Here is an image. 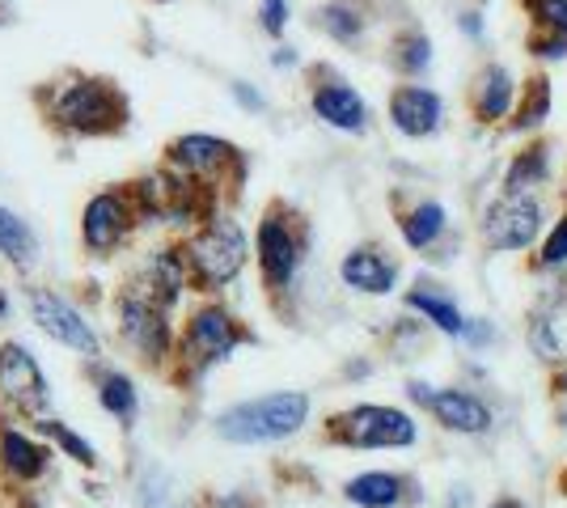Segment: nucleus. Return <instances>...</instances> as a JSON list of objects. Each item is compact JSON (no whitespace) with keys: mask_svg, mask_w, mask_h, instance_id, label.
<instances>
[{"mask_svg":"<svg viewBox=\"0 0 567 508\" xmlns=\"http://www.w3.org/2000/svg\"><path fill=\"white\" fill-rule=\"evenodd\" d=\"M48 120L76 136H115L127 127V94L106 76L69 73L60 85L39 90Z\"/></svg>","mask_w":567,"mask_h":508,"instance_id":"obj_1","label":"nucleus"},{"mask_svg":"<svg viewBox=\"0 0 567 508\" xmlns=\"http://www.w3.org/2000/svg\"><path fill=\"white\" fill-rule=\"evenodd\" d=\"M309 419V394L301 390H276L250 403H237L229 412L216 415V436L234 440V445H271L288 440L306 428Z\"/></svg>","mask_w":567,"mask_h":508,"instance_id":"obj_2","label":"nucleus"},{"mask_svg":"<svg viewBox=\"0 0 567 508\" xmlns=\"http://www.w3.org/2000/svg\"><path fill=\"white\" fill-rule=\"evenodd\" d=\"M415 424L399 407H352L327 419V440L331 445H352V449H406L415 445Z\"/></svg>","mask_w":567,"mask_h":508,"instance_id":"obj_3","label":"nucleus"},{"mask_svg":"<svg viewBox=\"0 0 567 508\" xmlns=\"http://www.w3.org/2000/svg\"><path fill=\"white\" fill-rule=\"evenodd\" d=\"M187 271L195 276V284L204 289H225L234 280L241 263H246V234L241 225L229 217H213L204 225V234L187 246Z\"/></svg>","mask_w":567,"mask_h":508,"instance_id":"obj_4","label":"nucleus"},{"mask_svg":"<svg viewBox=\"0 0 567 508\" xmlns=\"http://www.w3.org/2000/svg\"><path fill=\"white\" fill-rule=\"evenodd\" d=\"M301 250H306V229H301V220L292 217L284 204H271L259 225V267H262L267 289L280 292L292 284L297 263H301Z\"/></svg>","mask_w":567,"mask_h":508,"instance_id":"obj_5","label":"nucleus"},{"mask_svg":"<svg viewBox=\"0 0 567 508\" xmlns=\"http://www.w3.org/2000/svg\"><path fill=\"white\" fill-rule=\"evenodd\" d=\"M0 394L25 419H48V407H51L48 377H43V369L34 364V356L25 352L18 339L0 343Z\"/></svg>","mask_w":567,"mask_h":508,"instance_id":"obj_6","label":"nucleus"},{"mask_svg":"<svg viewBox=\"0 0 567 508\" xmlns=\"http://www.w3.org/2000/svg\"><path fill=\"white\" fill-rule=\"evenodd\" d=\"M241 339H246V331L234 322V314H225L220 305H204V310H195L187 322L183 356H187L190 369H208V364L225 361Z\"/></svg>","mask_w":567,"mask_h":508,"instance_id":"obj_7","label":"nucleus"},{"mask_svg":"<svg viewBox=\"0 0 567 508\" xmlns=\"http://www.w3.org/2000/svg\"><path fill=\"white\" fill-rule=\"evenodd\" d=\"M543 229V208L529 195H504L483 217V242L487 250H525Z\"/></svg>","mask_w":567,"mask_h":508,"instance_id":"obj_8","label":"nucleus"},{"mask_svg":"<svg viewBox=\"0 0 567 508\" xmlns=\"http://www.w3.org/2000/svg\"><path fill=\"white\" fill-rule=\"evenodd\" d=\"M406 394L415 403H424L427 412L436 415L450 433L478 436L492 428V407L483 398L466 394V390H436V386H424V382H406Z\"/></svg>","mask_w":567,"mask_h":508,"instance_id":"obj_9","label":"nucleus"},{"mask_svg":"<svg viewBox=\"0 0 567 508\" xmlns=\"http://www.w3.org/2000/svg\"><path fill=\"white\" fill-rule=\"evenodd\" d=\"M118 331L127 343H136L144 352V361H166L169 356V322H166V310L153 301V297H144V292H127L123 301H118Z\"/></svg>","mask_w":567,"mask_h":508,"instance_id":"obj_10","label":"nucleus"},{"mask_svg":"<svg viewBox=\"0 0 567 508\" xmlns=\"http://www.w3.org/2000/svg\"><path fill=\"white\" fill-rule=\"evenodd\" d=\"M30 314H34L39 331L48 339L64 343V348L81 352V356H97L102 343H97L94 326L76 314L64 297H55L51 289H30Z\"/></svg>","mask_w":567,"mask_h":508,"instance_id":"obj_11","label":"nucleus"},{"mask_svg":"<svg viewBox=\"0 0 567 508\" xmlns=\"http://www.w3.org/2000/svg\"><path fill=\"white\" fill-rule=\"evenodd\" d=\"M132 229V208H127V191H102L85 204L81 217V242L94 255H106L123 242V234Z\"/></svg>","mask_w":567,"mask_h":508,"instance_id":"obj_12","label":"nucleus"},{"mask_svg":"<svg viewBox=\"0 0 567 508\" xmlns=\"http://www.w3.org/2000/svg\"><path fill=\"white\" fill-rule=\"evenodd\" d=\"M169 162L183 169V174H195V178H216L225 166L241 169V157H237L234 145H225V141H216V136H178L174 145L166 148Z\"/></svg>","mask_w":567,"mask_h":508,"instance_id":"obj_13","label":"nucleus"},{"mask_svg":"<svg viewBox=\"0 0 567 508\" xmlns=\"http://www.w3.org/2000/svg\"><path fill=\"white\" fill-rule=\"evenodd\" d=\"M390 120L399 127L402 136H411V141H420V136H432L441 120H445V106H441V97L424 90V85H402L394 90L390 97Z\"/></svg>","mask_w":567,"mask_h":508,"instance_id":"obj_14","label":"nucleus"},{"mask_svg":"<svg viewBox=\"0 0 567 508\" xmlns=\"http://www.w3.org/2000/svg\"><path fill=\"white\" fill-rule=\"evenodd\" d=\"M313 115L322 123H331L339 132H364V123H369V106H364V97L355 94L352 85H343V81H327V85H313Z\"/></svg>","mask_w":567,"mask_h":508,"instance_id":"obj_15","label":"nucleus"},{"mask_svg":"<svg viewBox=\"0 0 567 508\" xmlns=\"http://www.w3.org/2000/svg\"><path fill=\"white\" fill-rule=\"evenodd\" d=\"M0 466H4L13 479L34 484V479L48 475L51 449L48 445H39V440H30V436L18 433V428H0Z\"/></svg>","mask_w":567,"mask_h":508,"instance_id":"obj_16","label":"nucleus"},{"mask_svg":"<svg viewBox=\"0 0 567 508\" xmlns=\"http://www.w3.org/2000/svg\"><path fill=\"white\" fill-rule=\"evenodd\" d=\"M339 276H343L348 289L381 297V292L394 289V276H399V271H394V263H390L381 250H373V246H355L352 255L339 263Z\"/></svg>","mask_w":567,"mask_h":508,"instance_id":"obj_17","label":"nucleus"},{"mask_svg":"<svg viewBox=\"0 0 567 508\" xmlns=\"http://www.w3.org/2000/svg\"><path fill=\"white\" fill-rule=\"evenodd\" d=\"M529 348L546 364H567V297L543 305L529 322Z\"/></svg>","mask_w":567,"mask_h":508,"instance_id":"obj_18","label":"nucleus"},{"mask_svg":"<svg viewBox=\"0 0 567 508\" xmlns=\"http://www.w3.org/2000/svg\"><path fill=\"white\" fill-rule=\"evenodd\" d=\"M513 97H517V85H513L508 69L487 64V69L478 73V81H474V120H483V123L504 120V115L513 111Z\"/></svg>","mask_w":567,"mask_h":508,"instance_id":"obj_19","label":"nucleus"},{"mask_svg":"<svg viewBox=\"0 0 567 508\" xmlns=\"http://www.w3.org/2000/svg\"><path fill=\"white\" fill-rule=\"evenodd\" d=\"M406 491H411V479L385 475V470L360 475V479H352V484L343 487V496H348L355 508H394L406 500Z\"/></svg>","mask_w":567,"mask_h":508,"instance_id":"obj_20","label":"nucleus"},{"mask_svg":"<svg viewBox=\"0 0 567 508\" xmlns=\"http://www.w3.org/2000/svg\"><path fill=\"white\" fill-rule=\"evenodd\" d=\"M406 305H411V310H420V314H424L432 326H441L445 335H462V331H466L462 310L453 305L445 292L432 289V284H415V289L406 292Z\"/></svg>","mask_w":567,"mask_h":508,"instance_id":"obj_21","label":"nucleus"},{"mask_svg":"<svg viewBox=\"0 0 567 508\" xmlns=\"http://www.w3.org/2000/svg\"><path fill=\"white\" fill-rule=\"evenodd\" d=\"M0 255L13 267H22V271L39 263V238H34V229L22 217H13L4 204H0Z\"/></svg>","mask_w":567,"mask_h":508,"instance_id":"obj_22","label":"nucleus"},{"mask_svg":"<svg viewBox=\"0 0 567 508\" xmlns=\"http://www.w3.org/2000/svg\"><path fill=\"white\" fill-rule=\"evenodd\" d=\"M445 234V208L441 204H415L406 217H402V238L406 246H415V250H427V246L436 242Z\"/></svg>","mask_w":567,"mask_h":508,"instance_id":"obj_23","label":"nucleus"},{"mask_svg":"<svg viewBox=\"0 0 567 508\" xmlns=\"http://www.w3.org/2000/svg\"><path fill=\"white\" fill-rule=\"evenodd\" d=\"M97 403L115 415V419H123V424L136 419V386H132L123 373H115V369H106V373L97 377Z\"/></svg>","mask_w":567,"mask_h":508,"instance_id":"obj_24","label":"nucleus"},{"mask_svg":"<svg viewBox=\"0 0 567 508\" xmlns=\"http://www.w3.org/2000/svg\"><path fill=\"white\" fill-rule=\"evenodd\" d=\"M318 22H322V30H327L331 39H339V43H355V39L364 34V13H360L355 4H348V0H331V4L318 13Z\"/></svg>","mask_w":567,"mask_h":508,"instance_id":"obj_25","label":"nucleus"},{"mask_svg":"<svg viewBox=\"0 0 567 508\" xmlns=\"http://www.w3.org/2000/svg\"><path fill=\"white\" fill-rule=\"evenodd\" d=\"M550 115V81L546 76H534L529 81V90H525V97H520V106L513 111V127H538V123Z\"/></svg>","mask_w":567,"mask_h":508,"instance_id":"obj_26","label":"nucleus"},{"mask_svg":"<svg viewBox=\"0 0 567 508\" xmlns=\"http://www.w3.org/2000/svg\"><path fill=\"white\" fill-rule=\"evenodd\" d=\"M543 178H546V145H534V148H525L517 162L508 166L504 187H508V195H520L529 183H543Z\"/></svg>","mask_w":567,"mask_h":508,"instance_id":"obj_27","label":"nucleus"},{"mask_svg":"<svg viewBox=\"0 0 567 508\" xmlns=\"http://www.w3.org/2000/svg\"><path fill=\"white\" fill-rule=\"evenodd\" d=\"M394 64H399L402 73H424L427 64H432V43H427V34L420 30H406L394 39Z\"/></svg>","mask_w":567,"mask_h":508,"instance_id":"obj_28","label":"nucleus"},{"mask_svg":"<svg viewBox=\"0 0 567 508\" xmlns=\"http://www.w3.org/2000/svg\"><path fill=\"white\" fill-rule=\"evenodd\" d=\"M34 428H39L43 436H51V440H55V445H60L72 462H81V466H97L94 445H90V440H81L76 433H69L60 419H34Z\"/></svg>","mask_w":567,"mask_h":508,"instance_id":"obj_29","label":"nucleus"},{"mask_svg":"<svg viewBox=\"0 0 567 508\" xmlns=\"http://www.w3.org/2000/svg\"><path fill=\"white\" fill-rule=\"evenodd\" d=\"M525 9L538 25V34L567 39V0H525Z\"/></svg>","mask_w":567,"mask_h":508,"instance_id":"obj_30","label":"nucleus"},{"mask_svg":"<svg viewBox=\"0 0 567 508\" xmlns=\"http://www.w3.org/2000/svg\"><path fill=\"white\" fill-rule=\"evenodd\" d=\"M567 263V217L555 225V234L543 242V255H538V267H559Z\"/></svg>","mask_w":567,"mask_h":508,"instance_id":"obj_31","label":"nucleus"},{"mask_svg":"<svg viewBox=\"0 0 567 508\" xmlns=\"http://www.w3.org/2000/svg\"><path fill=\"white\" fill-rule=\"evenodd\" d=\"M259 18L267 34H284V25H288V0H262Z\"/></svg>","mask_w":567,"mask_h":508,"instance_id":"obj_32","label":"nucleus"},{"mask_svg":"<svg viewBox=\"0 0 567 508\" xmlns=\"http://www.w3.org/2000/svg\"><path fill=\"white\" fill-rule=\"evenodd\" d=\"M529 51L534 55H546V60H564L567 55V39H550V34H529Z\"/></svg>","mask_w":567,"mask_h":508,"instance_id":"obj_33","label":"nucleus"},{"mask_svg":"<svg viewBox=\"0 0 567 508\" xmlns=\"http://www.w3.org/2000/svg\"><path fill=\"white\" fill-rule=\"evenodd\" d=\"M234 97L241 102V106H250V111H262V97L250 90V85H234Z\"/></svg>","mask_w":567,"mask_h":508,"instance_id":"obj_34","label":"nucleus"},{"mask_svg":"<svg viewBox=\"0 0 567 508\" xmlns=\"http://www.w3.org/2000/svg\"><path fill=\"white\" fill-rule=\"evenodd\" d=\"M462 30L478 39V34H483V22H478V13H462Z\"/></svg>","mask_w":567,"mask_h":508,"instance_id":"obj_35","label":"nucleus"},{"mask_svg":"<svg viewBox=\"0 0 567 508\" xmlns=\"http://www.w3.org/2000/svg\"><path fill=\"white\" fill-rule=\"evenodd\" d=\"M288 64H297V55H292V48H280L276 51V69H288Z\"/></svg>","mask_w":567,"mask_h":508,"instance_id":"obj_36","label":"nucleus"},{"mask_svg":"<svg viewBox=\"0 0 567 508\" xmlns=\"http://www.w3.org/2000/svg\"><path fill=\"white\" fill-rule=\"evenodd\" d=\"M492 508H525V505H520V500H513V496H504V500H496Z\"/></svg>","mask_w":567,"mask_h":508,"instance_id":"obj_37","label":"nucleus"},{"mask_svg":"<svg viewBox=\"0 0 567 508\" xmlns=\"http://www.w3.org/2000/svg\"><path fill=\"white\" fill-rule=\"evenodd\" d=\"M555 390H559V394H567V373H559V377H555Z\"/></svg>","mask_w":567,"mask_h":508,"instance_id":"obj_38","label":"nucleus"},{"mask_svg":"<svg viewBox=\"0 0 567 508\" xmlns=\"http://www.w3.org/2000/svg\"><path fill=\"white\" fill-rule=\"evenodd\" d=\"M9 314V301H4V292H0V318Z\"/></svg>","mask_w":567,"mask_h":508,"instance_id":"obj_39","label":"nucleus"},{"mask_svg":"<svg viewBox=\"0 0 567 508\" xmlns=\"http://www.w3.org/2000/svg\"><path fill=\"white\" fill-rule=\"evenodd\" d=\"M564 491H567V470H564Z\"/></svg>","mask_w":567,"mask_h":508,"instance_id":"obj_40","label":"nucleus"}]
</instances>
